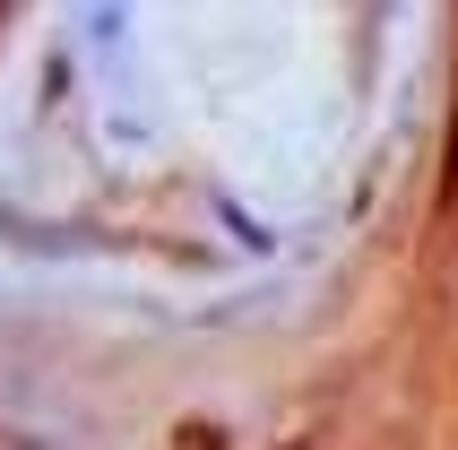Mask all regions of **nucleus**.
<instances>
[{"label": "nucleus", "instance_id": "f257e3e1", "mask_svg": "<svg viewBox=\"0 0 458 450\" xmlns=\"http://www.w3.org/2000/svg\"><path fill=\"white\" fill-rule=\"evenodd\" d=\"M182 450H225V442H216V425H182Z\"/></svg>", "mask_w": 458, "mask_h": 450}]
</instances>
